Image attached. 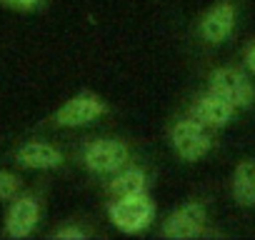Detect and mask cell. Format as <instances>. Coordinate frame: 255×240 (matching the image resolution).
Masks as SVG:
<instances>
[{"label":"cell","instance_id":"cell-7","mask_svg":"<svg viewBox=\"0 0 255 240\" xmlns=\"http://www.w3.org/2000/svg\"><path fill=\"white\" fill-rule=\"evenodd\" d=\"M40 220V205L33 195L13 198V205L5 215V230L10 238H28Z\"/></svg>","mask_w":255,"mask_h":240},{"label":"cell","instance_id":"cell-10","mask_svg":"<svg viewBox=\"0 0 255 240\" xmlns=\"http://www.w3.org/2000/svg\"><path fill=\"white\" fill-rule=\"evenodd\" d=\"M15 160L23 168L30 170H55L63 165V153L58 148H53L50 143H25L15 150Z\"/></svg>","mask_w":255,"mask_h":240},{"label":"cell","instance_id":"cell-2","mask_svg":"<svg viewBox=\"0 0 255 240\" xmlns=\"http://www.w3.org/2000/svg\"><path fill=\"white\" fill-rule=\"evenodd\" d=\"M170 143H173V150L188 163L200 160L213 148V138L208 133V125H203L195 118L178 120L170 130Z\"/></svg>","mask_w":255,"mask_h":240},{"label":"cell","instance_id":"cell-3","mask_svg":"<svg viewBox=\"0 0 255 240\" xmlns=\"http://www.w3.org/2000/svg\"><path fill=\"white\" fill-rule=\"evenodd\" d=\"M210 93L225 98L235 108H250L255 100V88L250 78L238 68H218L210 73Z\"/></svg>","mask_w":255,"mask_h":240},{"label":"cell","instance_id":"cell-14","mask_svg":"<svg viewBox=\"0 0 255 240\" xmlns=\"http://www.w3.org/2000/svg\"><path fill=\"white\" fill-rule=\"evenodd\" d=\"M53 238H58V240H80V238H85V233L80 228H60Z\"/></svg>","mask_w":255,"mask_h":240},{"label":"cell","instance_id":"cell-5","mask_svg":"<svg viewBox=\"0 0 255 240\" xmlns=\"http://www.w3.org/2000/svg\"><path fill=\"white\" fill-rule=\"evenodd\" d=\"M108 110V105L93 95V93H80L75 98H70L65 105H60V110L53 115V123L60 128H80L93 123L95 118H100Z\"/></svg>","mask_w":255,"mask_h":240},{"label":"cell","instance_id":"cell-8","mask_svg":"<svg viewBox=\"0 0 255 240\" xmlns=\"http://www.w3.org/2000/svg\"><path fill=\"white\" fill-rule=\"evenodd\" d=\"M233 28H235V8H233V3H218V5H213L203 15V20H200V35L210 45L223 43L233 33Z\"/></svg>","mask_w":255,"mask_h":240},{"label":"cell","instance_id":"cell-11","mask_svg":"<svg viewBox=\"0 0 255 240\" xmlns=\"http://www.w3.org/2000/svg\"><path fill=\"white\" fill-rule=\"evenodd\" d=\"M233 198L243 208L255 205V160L238 163L233 173Z\"/></svg>","mask_w":255,"mask_h":240},{"label":"cell","instance_id":"cell-9","mask_svg":"<svg viewBox=\"0 0 255 240\" xmlns=\"http://www.w3.org/2000/svg\"><path fill=\"white\" fill-rule=\"evenodd\" d=\"M235 110L238 108L230 105L225 98H220L215 93H208V95H203V98L195 100L193 118L200 120V123L208 125V128H225L230 120L235 118Z\"/></svg>","mask_w":255,"mask_h":240},{"label":"cell","instance_id":"cell-15","mask_svg":"<svg viewBox=\"0 0 255 240\" xmlns=\"http://www.w3.org/2000/svg\"><path fill=\"white\" fill-rule=\"evenodd\" d=\"M8 5H13V8H20V10H30V8H35L40 0H5Z\"/></svg>","mask_w":255,"mask_h":240},{"label":"cell","instance_id":"cell-1","mask_svg":"<svg viewBox=\"0 0 255 240\" xmlns=\"http://www.w3.org/2000/svg\"><path fill=\"white\" fill-rule=\"evenodd\" d=\"M108 213H110L113 225H115L120 233L135 235V233H143V230L155 220L158 208H155L153 198H148L145 193H138V195L115 198V200L108 205Z\"/></svg>","mask_w":255,"mask_h":240},{"label":"cell","instance_id":"cell-6","mask_svg":"<svg viewBox=\"0 0 255 240\" xmlns=\"http://www.w3.org/2000/svg\"><path fill=\"white\" fill-rule=\"evenodd\" d=\"M208 223V213L203 208V203H185L178 210H173L165 223H163V235L165 238H175V240H188V238H198L203 235Z\"/></svg>","mask_w":255,"mask_h":240},{"label":"cell","instance_id":"cell-13","mask_svg":"<svg viewBox=\"0 0 255 240\" xmlns=\"http://www.w3.org/2000/svg\"><path fill=\"white\" fill-rule=\"evenodd\" d=\"M20 193V180L18 175L8 173V170H0V200H13Z\"/></svg>","mask_w":255,"mask_h":240},{"label":"cell","instance_id":"cell-12","mask_svg":"<svg viewBox=\"0 0 255 240\" xmlns=\"http://www.w3.org/2000/svg\"><path fill=\"white\" fill-rule=\"evenodd\" d=\"M113 198H125V195H138L145 193V173L138 168H128V170H118L115 178L108 185Z\"/></svg>","mask_w":255,"mask_h":240},{"label":"cell","instance_id":"cell-16","mask_svg":"<svg viewBox=\"0 0 255 240\" xmlns=\"http://www.w3.org/2000/svg\"><path fill=\"white\" fill-rule=\"evenodd\" d=\"M245 65H248V70H250V73H255V45L245 53Z\"/></svg>","mask_w":255,"mask_h":240},{"label":"cell","instance_id":"cell-4","mask_svg":"<svg viewBox=\"0 0 255 240\" xmlns=\"http://www.w3.org/2000/svg\"><path fill=\"white\" fill-rule=\"evenodd\" d=\"M130 160V150L123 140H113V138H103L95 140L85 148L83 153V163L90 173L98 175H110L125 168V163Z\"/></svg>","mask_w":255,"mask_h":240}]
</instances>
